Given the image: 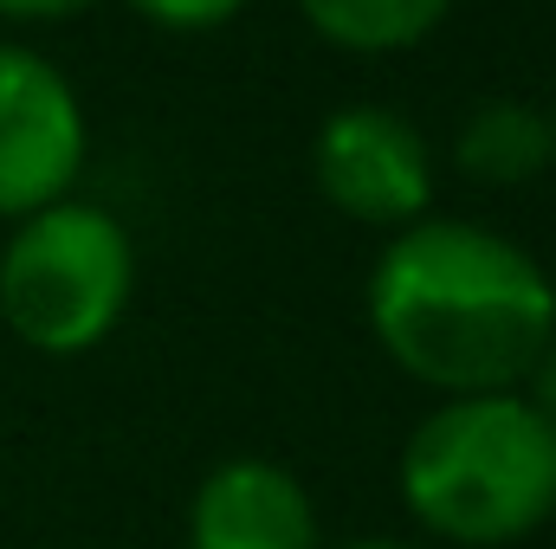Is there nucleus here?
Listing matches in <instances>:
<instances>
[{"label": "nucleus", "instance_id": "1", "mask_svg": "<svg viewBox=\"0 0 556 549\" xmlns=\"http://www.w3.org/2000/svg\"><path fill=\"white\" fill-rule=\"evenodd\" d=\"M369 330L402 375L446 401L518 395L556 330V284L518 240L427 214L369 272Z\"/></svg>", "mask_w": 556, "mask_h": 549}, {"label": "nucleus", "instance_id": "2", "mask_svg": "<svg viewBox=\"0 0 556 549\" xmlns=\"http://www.w3.org/2000/svg\"><path fill=\"white\" fill-rule=\"evenodd\" d=\"M395 478L440 544H525L556 518V426L525 395H453L408 433Z\"/></svg>", "mask_w": 556, "mask_h": 549}, {"label": "nucleus", "instance_id": "3", "mask_svg": "<svg viewBox=\"0 0 556 549\" xmlns=\"http://www.w3.org/2000/svg\"><path fill=\"white\" fill-rule=\"evenodd\" d=\"M137 291V253L111 207L52 201L13 227L0 246V317L39 356L98 349Z\"/></svg>", "mask_w": 556, "mask_h": 549}, {"label": "nucleus", "instance_id": "4", "mask_svg": "<svg viewBox=\"0 0 556 549\" xmlns=\"http://www.w3.org/2000/svg\"><path fill=\"white\" fill-rule=\"evenodd\" d=\"M85 168V104L65 72L26 46H0V220H26L72 194Z\"/></svg>", "mask_w": 556, "mask_h": 549}, {"label": "nucleus", "instance_id": "5", "mask_svg": "<svg viewBox=\"0 0 556 549\" xmlns=\"http://www.w3.org/2000/svg\"><path fill=\"white\" fill-rule=\"evenodd\" d=\"M317 188L337 214L363 227H415L433 207V155L402 111L350 104L317 130Z\"/></svg>", "mask_w": 556, "mask_h": 549}, {"label": "nucleus", "instance_id": "6", "mask_svg": "<svg viewBox=\"0 0 556 549\" xmlns=\"http://www.w3.org/2000/svg\"><path fill=\"white\" fill-rule=\"evenodd\" d=\"M188 549H324L304 478L278 459H220L188 498Z\"/></svg>", "mask_w": 556, "mask_h": 549}, {"label": "nucleus", "instance_id": "7", "mask_svg": "<svg viewBox=\"0 0 556 549\" xmlns=\"http://www.w3.org/2000/svg\"><path fill=\"white\" fill-rule=\"evenodd\" d=\"M453 155L485 188H525L551 162V117L531 111V104H518V98H492V104H479L459 124Z\"/></svg>", "mask_w": 556, "mask_h": 549}, {"label": "nucleus", "instance_id": "8", "mask_svg": "<svg viewBox=\"0 0 556 549\" xmlns=\"http://www.w3.org/2000/svg\"><path fill=\"white\" fill-rule=\"evenodd\" d=\"M298 7L343 52H408L446 20L453 0H298Z\"/></svg>", "mask_w": 556, "mask_h": 549}, {"label": "nucleus", "instance_id": "9", "mask_svg": "<svg viewBox=\"0 0 556 549\" xmlns=\"http://www.w3.org/2000/svg\"><path fill=\"white\" fill-rule=\"evenodd\" d=\"M240 7L247 0H130V13H142L162 33H207V26H227Z\"/></svg>", "mask_w": 556, "mask_h": 549}, {"label": "nucleus", "instance_id": "10", "mask_svg": "<svg viewBox=\"0 0 556 549\" xmlns=\"http://www.w3.org/2000/svg\"><path fill=\"white\" fill-rule=\"evenodd\" d=\"M518 395H525V401L556 426V330H551V343L538 349V362H531V375H525V388H518Z\"/></svg>", "mask_w": 556, "mask_h": 549}, {"label": "nucleus", "instance_id": "11", "mask_svg": "<svg viewBox=\"0 0 556 549\" xmlns=\"http://www.w3.org/2000/svg\"><path fill=\"white\" fill-rule=\"evenodd\" d=\"M91 0H0V20H65Z\"/></svg>", "mask_w": 556, "mask_h": 549}, {"label": "nucleus", "instance_id": "12", "mask_svg": "<svg viewBox=\"0 0 556 549\" xmlns=\"http://www.w3.org/2000/svg\"><path fill=\"white\" fill-rule=\"evenodd\" d=\"M337 549H415V544H395V537H356V544H337Z\"/></svg>", "mask_w": 556, "mask_h": 549}, {"label": "nucleus", "instance_id": "13", "mask_svg": "<svg viewBox=\"0 0 556 549\" xmlns=\"http://www.w3.org/2000/svg\"><path fill=\"white\" fill-rule=\"evenodd\" d=\"M551 155H556V111H551Z\"/></svg>", "mask_w": 556, "mask_h": 549}]
</instances>
